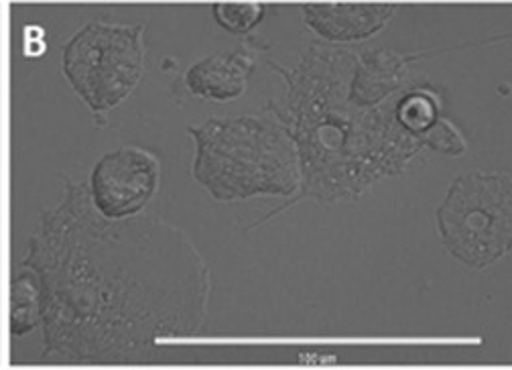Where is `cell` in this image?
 I'll return each mask as SVG.
<instances>
[{"label":"cell","mask_w":512,"mask_h":370,"mask_svg":"<svg viewBox=\"0 0 512 370\" xmlns=\"http://www.w3.org/2000/svg\"><path fill=\"white\" fill-rule=\"evenodd\" d=\"M61 183L63 202L41 214L21 261L39 279L41 358L143 362L198 336L212 281L189 234L153 214L108 220L92 206L88 183Z\"/></svg>","instance_id":"1"},{"label":"cell","mask_w":512,"mask_h":370,"mask_svg":"<svg viewBox=\"0 0 512 370\" xmlns=\"http://www.w3.org/2000/svg\"><path fill=\"white\" fill-rule=\"evenodd\" d=\"M356 53L311 41L297 66H269L285 80L287 94L273 100L295 139L301 188L293 200L267 214L261 226L303 198L322 204L356 202L384 179L407 171L425 149L395 120L393 104L358 108L348 102Z\"/></svg>","instance_id":"2"},{"label":"cell","mask_w":512,"mask_h":370,"mask_svg":"<svg viewBox=\"0 0 512 370\" xmlns=\"http://www.w3.org/2000/svg\"><path fill=\"white\" fill-rule=\"evenodd\" d=\"M187 133L196 143L191 175L216 202L299 192L297 145L273 100L259 114L210 118Z\"/></svg>","instance_id":"3"},{"label":"cell","mask_w":512,"mask_h":370,"mask_svg":"<svg viewBox=\"0 0 512 370\" xmlns=\"http://www.w3.org/2000/svg\"><path fill=\"white\" fill-rule=\"evenodd\" d=\"M443 249L472 269H488L512 251V175H460L435 210Z\"/></svg>","instance_id":"4"},{"label":"cell","mask_w":512,"mask_h":370,"mask_svg":"<svg viewBox=\"0 0 512 370\" xmlns=\"http://www.w3.org/2000/svg\"><path fill=\"white\" fill-rule=\"evenodd\" d=\"M145 25L92 21L61 51V70L98 125L135 92L145 74Z\"/></svg>","instance_id":"5"},{"label":"cell","mask_w":512,"mask_h":370,"mask_svg":"<svg viewBox=\"0 0 512 370\" xmlns=\"http://www.w3.org/2000/svg\"><path fill=\"white\" fill-rule=\"evenodd\" d=\"M161 185V161L143 147H120L94 165L88 192L92 206L108 220H126L145 212Z\"/></svg>","instance_id":"6"},{"label":"cell","mask_w":512,"mask_h":370,"mask_svg":"<svg viewBox=\"0 0 512 370\" xmlns=\"http://www.w3.org/2000/svg\"><path fill=\"white\" fill-rule=\"evenodd\" d=\"M267 49V45L248 37L242 45L214 53L191 66L183 76V86L191 96L200 100H234L246 92L248 80Z\"/></svg>","instance_id":"7"},{"label":"cell","mask_w":512,"mask_h":370,"mask_svg":"<svg viewBox=\"0 0 512 370\" xmlns=\"http://www.w3.org/2000/svg\"><path fill=\"white\" fill-rule=\"evenodd\" d=\"M387 3H311L301 7L305 25L326 43H356L374 37L397 13Z\"/></svg>","instance_id":"8"},{"label":"cell","mask_w":512,"mask_h":370,"mask_svg":"<svg viewBox=\"0 0 512 370\" xmlns=\"http://www.w3.org/2000/svg\"><path fill=\"white\" fill-rule=\"evenodd\" d=\"M421 55H409L395 49H372L356 53L352 78L348 84V102L358 108L382 106L395 92L409 88L411 66Z\"/></svg>","instance_id":"9"},{"label":"cell","mask_w":512,"mask_h":370,"mask_svg":"<svg viewBox=\"0 0 512 370\" xmlns=\"http://www.w3.org/2000/svg\"><path fill=\"white\" fill-rule=\"evenodd\" d=\"M397 125L427 149L429 135L439 127L443 116V94L435 86L417 84L403 90L393 104Z\"/></svg>","instance_id":"10"},{"label":"cell","mask_w":512,"mask_h":370,"mask_svg":"<svg viewBox=\"0 0 512 370\" xmlns=\"http://www.w3.org/2000/svg\"><path fill=\"white\" fill-rule=\"evenodd\" d=\"M41 326V291L37 275L23 267L13 281V301H11V332L21 338Z\"/></svg>","instance_id":"11"},{"label":"cell","mask_w":512,"mask_h":370,"mask_svg":"<svg viewBox=\"0 0 512 370\" xmlns=\"http://www.w3.org/2000/svg\"><path fill=\"white\" fill-rule=\"evenodd\" d=\"M269 5L263 3H216L212 5V17L216 23L232 35H248L267 17Z\"/></svg>","instance_id":"12"},{"label":"cell","mask_w":512,"mask_h":370,"mask_svg":"<svg viewBox=\"0 0 512 370\" xmlns=\"http://www.w3.org/2000/svg\"><path fill=\"white\" fill-rule=\"evenodd\" d=\"M47 51L45 31L39 25H31L25 29V57L27 59H39Z\"/></svg>","instance_id":"13"}]
</instances>
